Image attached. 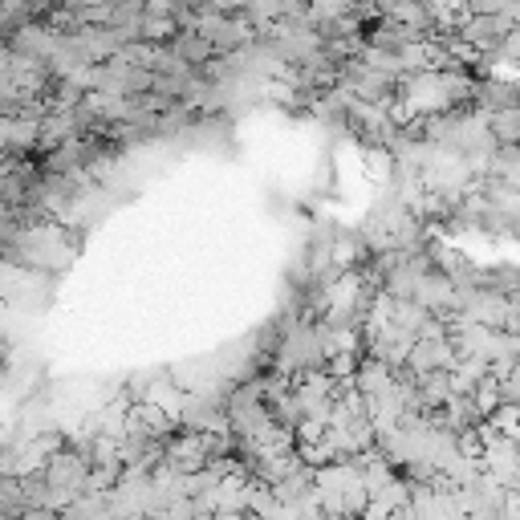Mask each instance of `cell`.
<instances>
[{"mask_svg":"<svg viewBox=\"0 0 520 520\" xmlns=\"http://www.w3.org/2000/svg\"><path fill=\"white\" fill-rule=\"evenodd\" d=\"M488 130H492L496 143H520V102L504 106V110H492L488 114Z\"/></svg>","mask_w":520,"mask_h":520,"instance_id":"cell-1","label":"cell"},{"mask_svg":"<svg viewBox=\"0 0 520 520\" xmlns=\"http://www.w3.org/2000/svg\"><path fill=\"white\" fill-rule=\"evenodd\" d=\"M496 53L500 57H508V61H516L520 65V25H512L508 33H504V41L496 45Z\"/></svg>","mask_w":520,"mask_h":520,"instance_id":"cell-2","label":"cell"}]
</instances>
